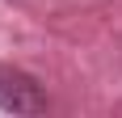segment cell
<instances>
[{"instance_id":"6da1fadb","label":"cell","mask_w":122,"mask_h":118,"mask_svg":"<svg viewBox=\"0 0 122 118\" xmlns=\"http://www.w3.org/2000/svg\"><path fill=\"white\" fill-rule=\"evenodd\" d=\"M0 110H9V114H42L46 93H42V84L34 76L0 63Z\"/></svg>"}]
</instances>
